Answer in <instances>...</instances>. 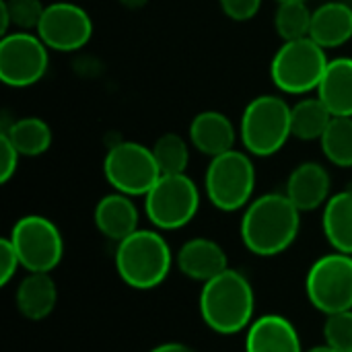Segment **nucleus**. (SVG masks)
I'll return each instance as SVG.
<instances>
[{"instance_id": "nucleus-25", "label": "nucleus", "mask_w": 352, "mask_h": 352, "mask_svg": "<svg viewBox=\"0 0 352 352\" xmlns=\"http://www.w3.org/2000/svg\"><path fill=\"white\" fill-rule=\"evenodd\" d=\"M155 161L161 169V175H175V173H186L188 163H190V146L186 138H182L175 132H167L155 140L151 146Z\"/></svg>"}, {"instance_id": "nucleus-1", "label": "nucleus", "mask_w": 352, "mask_h": 352, "mask_svg": "<svg viewBox=\"0 0 352 352\" xmlns=\"http://www.w3.org/2000/svg\"><path fill=\"white\" fill-rule=\"evenodd\" d=\"M301 210L287 194L270 192L254 198L245 208L239 225L241 243L260 258L285 254L299 237Z\"/></svg>"}, {"instance_id": "nucleus-29", "label": "nucleus", "mask_w": 352, "mask_h": 352, "mask_svg": "<svg viewBox=\"0 0 352 352\" xmlns=\"http://www.w3.org/2000/svg\"><path fill=\"white\" fill-rule=\"evenodd\" d=\"M19 268H23V266H21V260H19V254H16L12 241L8 237H2L0 239V285L6 287L16 276Z\"/></svg>"}, {"instance_id": "nucleus-26", "label": "nucleus", "mask_w": 352, "mask_h": 352, "mask_svg": "<svg viewBox=\"0 0 352 352\" xmlns=\"http://www.w3.org/2000/svg\"><path fill=\"white\" fill-rule=\"evenodd\" d=\"M311 16L307 2H280L274 12V29L285 41L309 37Z\"/></svg>"}, {"instance_id": "nucleus-28", "label": "nucleus", "mask_w": 352, "mask_h": 352, "mask_svg": "<svg viewBox=\"0 0 352 352\" xmlns=\"http://www.w3.org/2000/svg\"><path fill=\"white\" fill-rule=\"evenodd\" d=\"M2 2L8 10L10 25L16 27V31H33V29L37 31L45 10L41 0H2Z\"/></svg>"}, {"instance_id": "nucleus-10", "label": "nucleus", "mask_w": 352, "mask_h": 352, "mask_svg": "<svg viewBox=\"0 0 352 352\" xmlns=\"http://www.w3.org/2000/svg\"><path fill=\"white\" fill-rule=\"evenodd\" d=\"M8 239L27 272H52L64 258V237L54 221L41 214L21 217Z\"/></svg>"}, {"instance_id": "nucleus-23", "label": "nucleus", "mask_w": 352, "mask_h": 352, "mask_svg": "<svg viewBox=\"0 0 352 352\" xmlns=\"http://www.w3.org/2000/svg\"><path fill=\"white\" fill-rule=\"evenodd\" d=\"M332 113L330 109L322 103L320 97H309V99H301L291 107V128H293V136L303 140V142H311V140H320L326 132V128L332 122Z\"/></svg>"}, {"instance_id": "nucleus-33", "label": "nucleus", "mask_w": 352, "mask_h": 352, "mask_svg": "<svg viewBox=\"0 0 352 352\" xmlns=\"http://www.w3.org/2000/svg\"><path fill=\"white\" fill-rule=\"evenodd\" d=\"M120 4L126 6V8H130V10H138V8L146 6L148 0H120Z\"/></svg>"}, {"instance_id": "nucleus-15", "label": "nucleus", "mask_w": 352, "mask_h": 352, "mask_svg": "<svg viewBox=\"0 0 352 352\" xmlns=\"http://www.w3.org/2000/svg\"><path fill=\"white\" fill-rule=\"evenodd\" d=\"M245 352H305L301 336L291 320L268 314L245 330Z\"/></svg>"}, {"instance_id": "nucleus-9", "label": "nucleus", "mask_w": 352, "mask_h": 352, "mask_svg": "<svg viewBox=\"0 0 352 352\" xmlns=\"http://www.w3.org/2000/svg\"><path fill=\"white\" fill-rule=\"evenodd\" d=\"M305 295L324 316L352 309V256L332 252L318 258L305 276Z\"/></svg>"}, {"instance_id": "nucleus-13", "label": "nucleus", "mask_w": 352, "mask_h": 352, "mask_svg": "<svg viewBox=\"0 0 352 352\" xmlns=\"http://www.w3.org/2000/svg\"><path fill=\"white\" fill-rule=\"evenodd\" d=\"M330 171L322 163L305 161L291 171L285 194L301 212H311L326 206V202L330 200Z\"/></svg>"}, {"instance_id": "nucleus-17", "label": "nucleus", "mask_w": 352, "mask_h": 352, "mask_svg": "<svg viewBox=\"0 0 352 352\" xmlns=\"http://www.w3.org/2000/svg\"><path fill=\"white\" fill-rule=\"evenodd\" d=\"M93 223L103 237L120 243L122 239H126L128 235L138 231L140 214H138V208H136L132 196L113 192V194L103 196L95 204Z\"/></svg>"}, {"instance_id": "nucleus-35", "label": "nucleus", "mask_w": 352, "mask_h": 352, "mask_svg": "<svg viewBox=\"0 0 352 352\" xmlns=\"http://www.w3.org/2000/svg\"><path fill=\"white\" fill-rule=\"evenodd\" d=\"M280 2H305V0H278V4Z\"/></svg>"}, {"instance_id": "nucleus-11", "label": "nucleus", "mask_w": 352, "mask_h": 352, "mask_svg": "<svg viewBox=\"0 0 352 352\" xmlns=\"http://www.w3.org/2000/svg\"><path fill=\"white\" fill-rule=\"evenodd\" d=\"M47 45L31 31H14L0 39V80L12 89L39 82L50 66Z\"/></svg>"}, {"instance_id": "nucleus-34", "label": "nucleus", "mask_w": 352, "mask_h": 352, "mask_svg": "<svg viewBox=\"0 0 352 352\" xmlns=\"http://www.w3.org/2000/svg\"><path fill=\"white\" fill-rule=\"evenodd\" d=\"M305 352H340L336 351V349H332V346H328V344H322V346H316V349H309V351Z\"/></svg>"}, {"instance_id": "nucleus-22", "label": "nucleus", "mask_w": 352, "mask_h": 352, "mask_svg": "<svg viewBox=\"0 0 352 352\" xmlns=\"http://www.w3.org/2000/svg\"><path fill=\"white\" fill-rule=\"evenodd\" d=\"M0 132H4L10 138L21 157H39L47 153L54 138L50 124L35 116L12 120L10 124H4Z\"/></svg>"}, {"instance_id": "nucleus-12", "label": "nucleus", "mask_w": 352, "mask_h": 352, "mask_svg": "<svg viewBox=\"0 0 352 352\" xmlns=\"http://www.w3.org/2000/svg\"><path fill=\"white\" fill-rule=\"evenodd\" d=\"M37 35L50 50L76 52L89 43L93 35V21L89 12L74 2H52L43 10Z\"/></svg>"}, {"instance_id": "nucleus-32", "label": "nucleus", "mask_w": 352, "mask_h": 352, "mask_svg": "<svg viewBox=\"0 0 352 352\" xmlns=\"http://www.w3.org/2000/svg\"><path fill=\"white\" fill-rule=\"evenodd\" d=\"M148 352H196L194 349H190L188 344L184 342H165V344H159L155 349H151Z\"/></svg>"}, {"instance_id": "nucleus-2", "label": "nucleus", "mask_w": 352, "mask_h": 352, "mask_svg": "<svg viewBox=\"0 0 352 352\" xmlns=\"http://www.w3.org/2000/svg\"><path fill=\"white\" fill-rule=\"evenodd\" d=\"M202 322L217 334L233 336L245 332L254 322L256 293L245 274L227 268L204 283L198 297Z\"/></svg>"}, {"instance_id": "nucleus-31", "label": "nucleus", "mask_w": 352, "mask_h": 352, "mask_svg": "<svg viewBox=\"0 0 352 352\" xmlns=\"http://www.w3.org/2000/svg\"><path fill=\"white\" fill-rule=\"evenodd\" d=\"M19 157L21 153L16 151V146L4 132H0V184H8L10 177L16 173Z\"/></svg>"}, {"instance_id": "nucleus-21", "label": "nucleus", "mask_w": 352, "mask_h": 352, "mask_svg": "<svg viewBox=\"0 0 352 352\" xmlns=\"http://www.w3.org/2000/svg\"><path fill=\"white\" fill-rule=\"evenodd\" d=\"M322 231L334 252L352 256V190L330 196L322 212Z\"/></svg>"}, {"instance_id": "nucleus-18", "label": "nucleus", "mask_w": 352, "mask_h": 352, "mask_svg": "<svg viewBox=\"0 0 352 352\" xmlns=\"http://www.w3.org/2000/svg\"><path fill=\"white\" fill-rule=\"evenodd\" d=\"M16 309L29 322H41L56 309L58 289L50 272H27L14 293Z\"/></svg>"}, {"instance_id": "nucleus-4", "label": "nucleus", "mask_w": 352, "mask_h": 352, "mask_svg": "<svg viewBox=\"0 0 352 352\" xmlns=\"http://www.w3.org/2000/svg\"><path fill=\"white\" fill-rule=\"evenodd\" d=\"M291 136V105L283 97L260 95L245 105L239 122V138L250 155L272 157Z\"/></svg>"}, {"instance_id": "nucleus-19", "label": "nucleus", "mask_w": 352, "mask_h": 352, "mask_svg": "<svg viewBox=\"0 0 352 352\" xmlns=\"http://www.w3.org/2000/svg\"><path fill=\"white\" fill-rule=\"evenodd\" d=\"M309 37L324 50H334L352 39V6L346 2H326L314 10Z\"/></svg>"}, {"instance_id": "nucleus-27", "label": "nucleus", "mask_w": 352, "mask_h": 352, "mask_svg": "<svg viewBox=\"0 0 352 352\" xmlns=\"http://www.w3.org/2000/svg\"><path fill=\"white\" fill-rule=\"evenodd\" d=\"M324 340L340 352H352V309L326 316Z\"/></svg>"}, {"instance_id": "nucleus-20", "label": "nucleus", "mask_w": 352, "mask_h": 352, "mask_svg": "<svg viewBox=\"0 0 352 352\" xmlns=\"http://www.w3.org/2000/svg\"><path fill=\"white\" fill-rule=\"evenodd\" d=\"M318 97L334 118H352V58L340 56L328 62Z\"/></svg>"}, {"instance_id": "nucleus-3", "label": "nucleus", "mask_w": 352, "mask_h": 352, "mask_svg": "<svg viewBox=\"0 0 352 352\" xmlns=\"http://www.w3.org/2000/svg\"><path fill=\"white\" fill-rule=\"evenodd\" d=\"M175 256L159 231L138 229L116 248V270L120 278L136 291H153L171 272Z\"/></svg>"}, {"instance_id": "nucleus-6", "label": "nucleus", "mask_w": 352, "mask_h": 352, "mask_svg": "<svg viewBox=\"0 0 352 352\" xmlns=\"http://www.w3.org/2000/svg\"><path fill=\"white\" fill-rule=\"evenodd\" d=\"M328 62L326 50L311 37L285 41L270 62V78L287 95H305L318 91Z\"/></svg>"}, {"instance_id": "nucleus-7", "label": "nucleus", "mask_w": 352, "mask_h": 352, "mask_svg": "<svg viewBox=\"0 0 352 352\" xmlns=\"http://www.w3.org/2000/svg\"><path fill=\"white\" fill-rule=\"evenodd\" d=\"M200 210V190L186 173L161 175L144 196V212L157 231H177Z\"/></svg>"}, {"instance_id": "nucleus-24", "label": "nucleus", "mask_w": 352, "mask_h": 352, "mask_svg": "<svg viewBox=\"0 0 352 352\" xmlns=\"http://www.w3.org/2000/svg\"><path fill=\"white\" fill-rule=\"evenodd\" d=\"M324 157L342 169L352 167V118H332L320 138Z\"/></svg>"}, {"instance_id": "nucleus-5", "label": "nucleus", "mask_w": 352, "mask_h": 352, "mask_svg": "<svg viewBox=\"0 0 352 352\" xmlns=\"http://www.w3.org/2000/svg\"><path fill=\"white\" fill-rule=\"evenodd\" d=\"M256 167L250 153L227 151L212 157L204 173V192L214 208L221 212L243 210L254 200Z\"/></svg>"}, {"instance_id": "nucleus-14", "label": "nucleus", "mask_w": 352, "mask_h": 352, "mask_svg": "<svg viewBox=\"0 0 352 352\" xmlns=\"http://www.w3.org/2000/svg\"><path fill=\"white\" fill-rule=\"evenodd\" d=\"M175 266L184 276L196 283H208L229 268L225 250L208 237L188 239L175 254Z\"/></svg>"}, {"instance_id": "nucleus-8", "label": "nucleus", "mask_w": 352, "mask_h": 352, "mask_svg": "<svg viewBox=\"0 0 352 352\" xmlns=\"http://www.w3.org/2000/svg\"><path fill=\"white\" fill-rule=\"evenodd\" d=\"M103 175L116 192L136 198L151 192L161 177V169L153 148L140 142L120 140L109 146L103 159Z\"/></svg>"}, {"instance_id": "nucleus-16", "label": "nucleus", "mask_w": 352, "mask_h": 352, "mask_svg": "<svg viewBox=\"0 0 352 352\" xmlns=\"http://www.w3.org/2000/svg\"><path fill=\"white\" fill-rule=\"evenodd\" d=\"M237 134L239 130L233 126V122L225 113L214 111V109L200 111L198 116H194V120L190 122V130H188L192 146L210 159L227 151H233Z\"/></svg>"}, {"instance_id": "nucleus-30", "label": "nucleus", "mask_w": 352, "mask_h": 352, "mask_svg": "<svg viewBox=\"0 0 352 352\" xmlns=\"http://www.w3.org/2000/svg\"><path fill=\"white\" fill-rule=\"evenodd\" d=\"M219 4L225 16L237 23H245V21H252L260 12L262 0H219Z\"/></svg>"}]
</instances>
